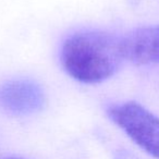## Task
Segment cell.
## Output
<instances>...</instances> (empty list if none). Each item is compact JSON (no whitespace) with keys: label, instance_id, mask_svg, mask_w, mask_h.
I'll use <instances>...</instances> for the list:
<instances>
[{"label":"cell","instance_id":"cell-5","mask_svg":"<svg viewBox=\"0 0 159 159\" xmlns=\"http://www.w3.org/2000/svg\"><path fill=\"white\" fill-rule=\"evenodd\" d=\"M115 159H135L132 155H130L129 152H123V150H120L116 154Z\"/></svg>","mask_w":159,"mask_h":159},{"label":"cell","instance_id":"cell-6","mask_svg":"<svg viewBox=\"0 0 159 159\" xmlns=\"http://www.w3.org/2000/svg\"><path fill=\"white\" fill-rule=\"evenodd\" d=\"M6 159H23V158H20V157H8Z\"/></svg>","mask_w":159,"mask_h":159},{"label":"cell","instance_id":"cell-2","mask_svg":"<svg viewBox=\"0 0 159 159\" xmlns=\"http://www.w3.org/2000/svg\"><path fill=\"white\" fill-rule=\"evenodd\" d=\"M107 115L137 146L159 159V117L132 100L111 105Z\"/></svg>","mask_w":159,"mask_h":159},{"label":"cell","instance_id":"cell-1","mask_svg":"<svg viewBox=\"0 0 159 159\" xmlns=\"http://www.w3.org/2000/svg\"><path fill=\"white\" fill-rule=\"evenodd\" d=\"M60 62L75 81L98 84L112 77L123 62L121 36L102 30H82L64 39Z\"/></svg>","mask_w":159,"mask_h":159},{"label":"cell","instance_id":"cell-3","mask_svg":"<svg viewBox=\"0 0 159 159\" xmlns=\"http://www.w3.org/2000/svg\"><path fill=\"white\" fill-rule=\"evenodd\" d=\"M46 104L44 89L31 79H14L0 85V111L26 117L43 110Z\"/></svg>","mask_w":159,"mask_h":159},{"label":"cell","instance_id":"cell-4","mask_svg":"<svg viewBox=\"0 0 159 159\" xmlns=\"http://www.w3.org/2000/svg\"><path fill=\"white\" fill-rule=\"evenodd\" d=\"M124 60L134 66L159 64V25L141 26L121 36Z\"/></svg>","mask_w":159,"mask_h":159}]
</instances>
